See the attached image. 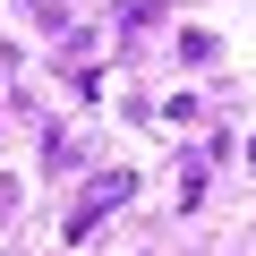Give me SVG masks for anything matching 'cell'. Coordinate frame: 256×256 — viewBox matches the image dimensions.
<instances>
[{"label":"cell","mask_w":256,"mask_h":256,"mask_svg":"<svg viewBox=\"0 0 256 256\" xmlns=\"http://www.w3.org/2000/svg\"><path fill=\"white\" fill-rule=\"evenodd\" d=\"M248 162H256V146H248Z\"/></svg>","instance_id":"7a4b0ae2"},{"label":"cell","mask_w":256,"mask_h":256,"mask_svg":"<svg viewBox=\"0 0 256 256\" xmlns=\"http://www.w3.org/2000/svg\"><path fill=\"white\" fill-rule=\"evenodd\" d=\"M128 196H137V180H128V171H102V180H86V196H77V214H68V239H86L102 214H120Z\"/></svg>","instance_id":"6da1fadb"}]
</instances>
